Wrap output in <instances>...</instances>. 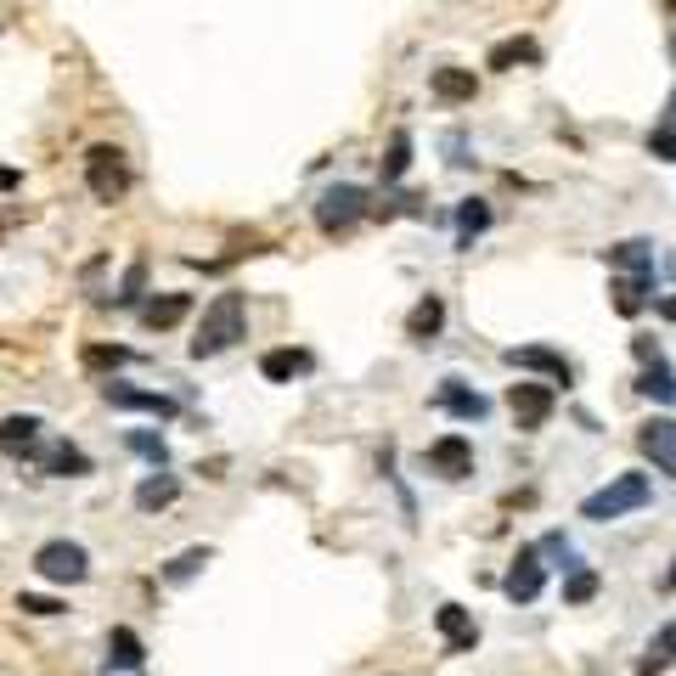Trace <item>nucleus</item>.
<instances>
[{
	"label": "nucleus",
	"mask_w": 676,
	"mask_h": 676,
	"mask_svg": "<svg viewBox=\"0 0 676 676\" xmlns=\"http://www.w3.org/2000/svg\"><path fill=\"white\" fill-rule=\"evenodd\" d=\"M242 332H248V299H242V294H220V299L203 310V321H198L192 356H198V361H209V356L231 350Z\"/></svg>",
	"instance_id": "nucleus-1"
},
{
	"label": "nucleus",
	"mask_w": 676,
	"mask_h": 676,
	"mask_svg": "<svg viewBox=\"0 0 676 676\" xmlns=\"http://www.w3.org/2000/svg\"><path fill=\"white\" fill-rule=\"evenodd\" d=\"M654 496V485H648V474H615L604 490H592L586 501H580V519H592V525H609V519H626V514H637V507Z\"/></svg>",
	"instance_id": "nucleus-2"
},
{
	"label": "nucleus",
	"mask_w": 676,
	"mask_h": 676,
	"mask_svg": "<svg viewBox=\"0 0 676 676\" xmlns=\"http://www.w3.org/2000/svg\"><path fill=\"white\" fill-rule=\"evenodd\" d=\"M84 187H91L97 203H119L130 192V163H125V152L108 147V141L84 152Z\"/></svg>",
	"instance_id": "nucleus-3"
},
{
	"label": "nucleus",
	"mask_w": 676,
	"mask_h": 676,
	"mask_svg": "<svg viewBox=\"0 0 676 676\" xmlns=\"http://www.w3.org/2000/svg\"><path fill=\"white\" fill-rule=\"evenodd\" d=\"M361 215H372V203H367V192L350 187V181H338V187H327V192L316 198V226H321L327 237H345Z\"/></svg>",
	"instance_id": "nucleus-4"
},
{
	"label": "nucleus",
	"mask_w": 676,
	"mask_h": 676,
	"mask_svg": "<svg viewBox=\"0 0 676 676\" xmlns=\"http://www.w3.org/2000/svg\"><path fill=\"white\" fill-rule=\"evenodd\" d=\"M34 575L51 580V586H79L84 575H91V553H84L79 541H46L34 553Z\"/></svg>",
	"instance_id": "nucleus-5"
},
{
	"label": "nucleus",
	"mask_w": 676,
	"mask_h": 676,
	"mask_svg": "<svg viewBox=\"0 0 676 676\" xmlns=\"http://www.w3.org/2000/svg\"><path fill=\"white\" fill-rule=\"evenodd\" d=\"M553 406H558L553 384H514V389H507V411H514V422H519L525 435L541 429V422L553 417Z\"/></svg>",
	"instance_id": "nucleus-6"
},
{
	"label": "nucleus",
	"mask_w": 676,
	"mask_h": 676,
	"mask_svg": "<svg viewBox=\"0 0 676 676\" xmlns=\"http://www.w3.org/2000/svg\"><path fill=\"white\" fill-rule=\"evenodd\" d=\"M637 451L654 463V474L676 479V417H648L637 429Z\"/></svg>",
	"instance_id": "nucleus-7"
},
{
	"label": "nucleus",
	"mask_w": 676,
	"mask_h": 676,
	"mask_svg": "<svg viewBox=\"0 0 676 676\" xmlns=\"http://www.w3.org/2000/svg\"><path fill=\"white\" fill-rule=\"evenodd\" d=\"M632 350H637V361H643V378H637V389H643L648 400L670 406V400H676V378H670V367H665L659 345H654V338H632Z\"/></svg>",
	"instance_id": "nucleus-8"
},
{
	"label": "nucleus",
	"mask_w": 676,
	"mask_h": 676,
	"mask_svg": "<svg viewBox=\"0 0 676 676\" xmlns=\"http://www.w3.org/2000/svg\"><path fill=\"white\" fill-rule=\"evenodd\" d=\"M422 463H429V474H440V479H468L474 474V446L463 435H440L429 451H422Z\"/></svg>",
	"instance_id": "nucleus-9"
},
{
	"label": "nucleus",
	"mask_w": 676,
	"mask_h": 676,
	"mask_svg": "<svg viewBox=\"0 0 676 676\" xmlns=\"http://www.w3.org/2000/svg\"><path fill=\"white\" fill-rule=\"evenodd\" d=\"M541 553L536 547H525L519 558H514V569H507L501 575V592H507V598H514V604H536L541 598Z\"/></svg>",
	"instance_id": "nucleus-10"
},
{
	"label": "nucleus",
	"mask_w": 676,
	"mask_h": 676,
	"mask_svg": "<svg viewBox=\"0 0 676 676\" xmlns=\"http://www.w3.org/2000/svg\"><path fill=\"white\" fill-rule=\"evenodd\" d=\"M102 400L119 411H152V417H181V400L152 395V389H130V384H102Z\"/></svg>",
	"instance_id": "nucleus-11"
},
{
	"label": "nucleus",
	"mask_w": 676,
	"mask_h": 676,
	"mask_svg": "<svg viewBox=\"0 0 676 676\" xmlns=\"http://www.w3.org/2000/svg\"><path fill=\"white\" fill-rule=\"evenodd\" d=\"M40 429H46V422H40L34 411L0 417V451H7V457H34V451H40Z\"/></svg>",
	"instance_id": "nucleus-12"
},
{
	"label": "nucleus",
	"mask_w": 676,
	"mask_h": 676,
	"mask_svg": "<svg viewBox=\"0 0 676 676\" xmlns=\"http://www.w3.org/2000/svg\"><path fill=\"white\" fill-rule=\"evenodd\" d=\"M507 367H525V372H547L553 384H569L575 372H569V361L558 356V350H547V345H525V350H507Z\"/></svg>",
	"instance_id": "nucleus-13"
},
{
	"label": "nucleus",
	"mask_w": 676,
	"mask_h": 676,
	"mask_svg": "<svg viewBox=\"0 0 676 676\" xmlns=\"http://www.w3.org/2000/svg\"><path fill=\"white\" fill-rule=\"evenodd\" d=\"M34 463H40V474H51V479H79V474H91V457H84L79 446H68V440L34 451Z\"/></svg>",
	"instance_id": "nucleus-14"
},
{
	"label": "nucleus",
	"mask_w": 676,
	"mask_h": 676,
	"mask_svg": "<svg viewBox=\"0 0 676 676\" xmlns=\"http://www.w3.org/2000/svg\"><path fill=\"white\" fill-rule=\"evenodd\" d=\"M435 626H440V637H446V648H451V654H468V648L479 643V626H474V615H468V609H457V604H440Z\"/></svg>",
	"instance_id": "nucleus-15"
},
{
	"label": "nucleus",
	"mask_w": 676,
	"mask_h": 676,
	"mask_svg": "<svg viewBox=\"0 0 676 676\" xmlns=\"http://www.w3.org/2000/svg\"><path fill=\"white\" fill-rule=\"evenodd\" d=\"M141 665H147V643L130 626H113L108 632V670H141Z\"/></svg>",
	"instance_id": "nucleus-16"
},
{
	"label": "nucleus",
	"mask_w": 676,
	"mask_h": 676,
	"mask_svg": "<svg viewBox=\"0 0 676 676\" xmlns=\"http://www.w3.org/2000/svg\"><path fill=\"white\" fill-rule=\"evenodd\" d=\"M429 91H435L440 102H474V91H479V79H474V68H435V79H429Z\"/></svg>",
	"instance_id": "nucleus-17"
},
{
	"label": "nucleus",
	"mask_w": 676,
	"mask_h": 676,
	"mask_svg": "<svg viewBox=\"0 0 676 676\" xmlns=\"http://www.w3.org/2000/svg\"><path fill=\"white\" fill-rule=\"evenodd\" d=\"M187 310H192L187 294H163V299H152V305L141 310V327H147V332H169L176 321H187Z\"/></svg>",
	"instance_id": "nucleus-18"
},
{
	"label": "nucleus",
	"mask_w": 676,
	"mask_h": 676,
	"mask_svg": "<svg viewBox=\"0 0 676 676\" xmlns=\"http://www.w3.org/2000/svg\"><path fill=\"white\" fill-rule=\"evenodd\" d=\"M446 327V305L429 294V299H417L411 305V316H406V338H417V345H429V338Z\"/></svg>",
	"instance_id": "nucleus-19"
},
{
	"label": "nucleus",
	"mask_w": 676,
	"mask_h": 676,
	"mask_svg": "<svg viewBox=\"0 0 676 676\" xmlns=\"http://www.w3.org/2000/svg\"><path fill=\"white\" fill-rule=\"evenodd\" d=\"M541 57V46L530 40V34H514V40H496L490 46V57H485V68H496V73H507V68H519V62H536Z\"/></svg>",
	"instance_id": "nucleus-20"
},
{
	"label": "nucleus",
	"mask_w": 676,
	"mask_h": 676,
	"mask_svg": "<svg viewBox=\"0 0 676 676\" xmlns=\"http://www.w3.org/2000/svg\"><path fill=\"white\" fill-rule=\"evenodd\" d=\"M440 406H446L451 417H463V422H479V417L490 411V406H485V395H479V389H463L457 378H446V384H440Z\"/></svg>",
	"instance_id": "nucleus-21"
},
{
	"label": "nucleus",
	"mask_w": 676,
	"mask_h": 676,
	"mask_svg": "<svg viewBox=\"0 0 676 676\" xmlns=\"http://www.w3.org/2000/svg\"><path fill=\"white\" fill-rule=\"evenodd\" d=\"M670 665H676V620H665V626L654 632V643H648L637 676H659V670H670Z\"/></svg>",
	"instance_id": "nucleus-22"
},
{
	"label": "nucleus",
	"mask_w": 676,
	"mask_h": 676,
	"mask_svg": "<svg viewBox=\"0 0 676 676\" xmlns=\"http://www.w3.org/2000/svg\"><path fill=\"white\" fill-rule=\"evenodd\" d=\"M176 496H181V479L176 474H152V479L136 485V507H141V514H158V507H169Z\"/></svg>",
	"instance_id": "nucleus-23"
},
{
	"label": "nucleus",
	"mask_w": 676,
	"mask_h": 676,
	"mask_svg": "<svg viewBox=\"0 0 676 676\" xmlns=\"http://www.w3.org/2000/svg\"><path fill=\"white\" fill-rule=\"evenodd\" d=\"M260 372H266V384H288V378L310 372V356L305 350H266L260 356Z\"/></svg>",
	"instance_id": "nucleus-24"
},
{
	"label": "nucleus",
	"mask_w": 676,
	"mask_h": 676,
	"mask_svg": "<svg viewBox=\"0 0 676 676\" xmlns=\"http://www.w3.org/2000/svg\"><path fill=\"white\" fill-rule=\"evenodd\" d=\"M609 266H615V271H637V277H654V248H648L643 237H632V242L609 248Z\"/></svg>",
	"instance_id": "nucleus-25"
},
{
	"label": "nucleus",
	"mask_w": 676,
	"mask_h": 676,
	"mask_svg": "<svg viewBox=\"0 0 676 676\" xmlns=\"http://www.w3.org/2000/svg\"><path fill=\"white\" fill-rule=\"evenodd\" d=\"M609 294H615V310H620V316H637V310L648 305V277L626 271V277H615V282H609Z\"/></svg>",
	"instance_id": "nucleus-26"
},
{
	"label": "nucleus",
	"mask_w": 676,
	"mask_h": 676,
	"mask_svg": "<svg viewBox=\"0 0 676 676\" xmlns=\"http://www.w3.org/2000/svg\"><path fill=\"white\" fill-rule=\"evenodd\" d=\"M203 564H209V547H187L181 558H169V564H163V586H187V580H198Z\"/></svg>",
	"instance_id": "nucleus-27"
},
{
	"label": "nucleus",
	"mask_w": 676,
	"mask_h": 676,
	"mask_svg": "<svg viewBox=\"0 0 676 676\" xmlns=\"http://www.w3.org/2000/svg\"><path fill=\"white\" fill-rule=\"evenodd\" d=\"M406 169H411V136L395 130V136H389V152H384V181H400Z\"/></svg>",
	"instance_id": "nucleus-28"
},
{
	"label": "nucleus",
	"mask_w": 676,
	"mask_h": 676,
	"mask_svg": "<svg viewBox=\"0 0 676 676\" xmlns=\"http://www.w3.org/2000/svg\"><path fill=\"white\" fill-rule=\"evenodd\" d=\"M592 598H598V569H569L564 604H592Z\"/></svg>",
	"instance_id": "nucleus-29"
},
{
	"label": "nucleus",
	"mask_w": 676,
	"mask_h": 676,
	"mask_svg": "<svg viewBox=\"0 0 676 676\" xmlns=\"http://www.w3.org/2000/svg\"><path fill=\"white\" fill-rule=\"evenodd\" d=\"M485 226H490V209H485L479 198H468V203L457 209V231H463V248H468V242H474Z\"/></svg>",
	"instance_id": "nucleus-30"
},
{
	"label": "nucleus",
	"mask_w": 676,
	"mask_h": 676,
	"mask_svg": "<svg viewBox=\"0 0 676 676\" xmlns=\"http://www.w3.org/2000/svg\"><path fill=\"white\" fill-rule=\"evenodd\" d=\"M125 361H130V350H119V345H84V367H91V372L125 367Z\"/></svg>",
	"instance_id": "nucleus-31"
},
{
	"label": "nucleus",
	"mask_w": 676,
	"mask_h": 676,
	"mask_svg": "<svg viewBox=\"0 0 676 676\" xmlns=\"http://www.w3.org/2000/svg\"><path fill=\"white\" fill-rule=\"evenodd\" d=\"M18 609H23V615H34V620L62 615V604H57V598H46V592H18Z\"/></svg>",
	"instance_id": "nucleus-32"
},
{
	"label": "nucleus",
	"mask_w": 676,
	"mask_h": 676,
	"mask_svg": "<svg viewBox=\"0 0 676 676\" xmlns=\"http://www.w3.org/2000/svg\"><path fill=\"white\" fill-rule=\"evenodd\" d=\"M130 451H136V457H147L152 468H163V463H169V446H163L158 435H141V429L130 435Z\"/></svg>",
	"instance_id": "nucleus-33"
},
{
	"label": "nucleus",
	"mask_w": 676,
	"mask_h": 676,
	"mask_svg": "<svg viewBox=\"0 0 676 676\" xmlns=\"http://www.w3.org/2000/svg\"><path fill=\"white\" fill-rule=\"evenodd\" d=\"M141 282H147V266L136 260V266L125 271V282H119V294H113V305H136V299H141Z\"/></svg>",
	"instance_id": "nucleus-34"
},
{
	"label": "nucleus",
	"mask_w": 676,
	"mask_h": 676,
	"mask_svg": "<svg viewBox=\"0 0 676 676\" xmlns=\"http://www.w3.org/2000/svg\"><path fill=\"white\" fill-rule=\"evenodd\" d=\"M648 152H654V158H676V125L654 130V136H648Z\"/></svg>",
	"instance_id": "nucleus-35"
},
{
	"label": "nucleus",
	"mask_w": 676,
	"mask_h": 676,
	"mask_svg": "<svg viewBox=\"0 0 676 676\" xmlns=\"http://www.w3.org/2000/svg\"><path fill=\"white\" fill-rule=\"evenodd\" d=\"M18 187V169H7V163H0V192H12Z\"/></svg>",
	"instance_id": "nucleus-36"
},
{
	"label": "nucleus",
	"mask_w": 676,
	"mask_h": 676,
	"mask_svg": "<svg viewBox=\"0 0 676 676\" xmlns=\"http://www.w3.org/2000/svg\"><path fill=\"white\" fill-rule=\"evenodd\" d=\"M659 316H670V321H676V299H659Z\"/></svg>",
	"instance_id": "nucleus-37"
},
{
	"label": "nucleus",
	"mask_w": 676,
	"mask_h": 676,
	"mask_svg": "<svg viewBox=\"0 0 676 676\" xmlns=\"http://www.w3.org/2000/svg\"><path fill=\"white\" fill-rule=\"evenodd\" d=\"M665 119H670V125H676V91H670V102H665Z\"/></svg>",
	"instance_id": "nucleus-38"
},
{
	"label": "nucleus",
	"mask_w": 676,
	"mask_h": 676,
	"mask_svg": "<svg viewBox=\"0 0 676 676\" xmlns=\"http://www.w3.org/2000/svg\"><path fill=\"white\" fill-rule=\"evenodd\" d=\"M665 592H676V564H670V575H665Z\"/></svg>",
	"instance_id": "nucleus-39"
},
{
	"label": "nucleus",
	"mask_w": 676,
	"mask_h": 676,
	"mask_svg": "<svg viewBox=\"0 0 676 676\" xmlns=\"http://www.w3.org/2000/svg\"><path fill=\"white\" fill-rule=\"evenodd\" d=\"M665 12H670V18H676V0H665Z\"/></svg>",
	"instance_id": "nucleus-40"
},
{
	"label": "nucleus",
	"mask_w": 676,
	"mask_h": 676,
	"mask_svg": "<svg viewBox=\"0 0 676 676\" xmlns=\"http://www.w3.org/2000/svg\"><path fill=\"white\" fill-rule=\"evenodd\" d=\"M0 237H7V220H0Z\"/></svg>",
	"instance_id": "nucleus-41"
}]
</instances>
